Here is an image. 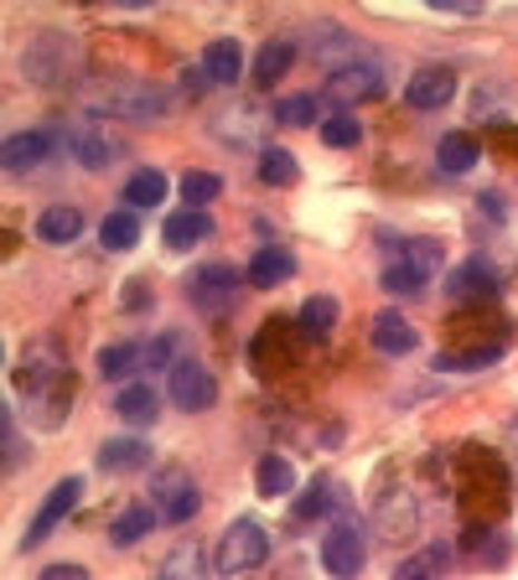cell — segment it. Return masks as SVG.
<instances>
[{"label":"cell","mask_w":518,"mask_h":580,"mask_svg":"<svg viewBox=\"0 0 518 580\" xmlns=\"http://www.w3.org/2000/svg\"><path fill=\"white\" fill-rule=\"evenodd\" d=\"M270 560V534L260 519H234L228 529L218 534V576H244V570L265 566Z\"/></svg>","instance_id":"obj_1"},{"label":"cell","mask_w":518,"mask_h":580,"mask_svg":"<svg viewBox=\"0 0 518 580\" xmlns=\"http://www.w3.org/2000/svg\"><path fill=\"white\" fill-rule=\"evenodd\" d=\"M322 566L332 580H358L369 566V539H363V523L353 513H338V523L326 529L322 539Z\"/></svg>","instance_id":"obj_2"},{"label":"cell","mask_w":518,"mask_h":580,"mask_svg":"<svg viewBox=\"0 0 518 580\" xmlns=\"http://www.w3.org/2000/svg\"><path fill=\"white\" fill-rule=\"evenodd\" d=\"M89 115H115V119H162L172 109L162 89H150V83H109V89L89 94L84 99Z\"/></svg>","instance_id":"obj_3"},{"label":"cell","mask_w":518,"mask_h":580,"mask_svg":"<svg viewBox=\"0 0 518 580\" xmlns=\"http://www.w3.org/2000/svg\"><path fill=\"white\" fill-rule=\"evenodd\" d=\"M150 503H162L156 513L166 523H187L203 508V492L187 476V466H156V476H150Z\"/></svg>","instance_id":"obj_4"},{"label":"cell","mask_w":518,"mask_h":580,"mask_svg":"<svg viewBox=\"0 0 518 580\" xmlns=\"http://www.w3.org/2000/svg\"><path fill=\"white\" fill-rule=\"evenodd\" d=\"M187 296H193V306L203 316L234 312V301H238V269L223 265V259H213V265H197L193 275H187Z\"/></svg>","instance_id":"obj_5"},{"label":"cell","mask_w":518,"mask_h":580,"mask_svg":"<svg viewBox=\"0 0 518 580\" xmlns=\"http://www.w3.org/2000/svg\"><path fill=\"white\" fill-rule=\"evenodd\" d=\"M78 47L68 42V37H58V31H42L37 42L21 52V78H31V83H42V89H52V83H62V73L74 68Z\"/></svg>","instance_id":"obj_6"},{"label":"cell","mask_w":518,"mask_h":580,"mask_svg":"<svg viewBox=\"0 0 518 580\" xmlns=\"http://www.w3.org/2000/svg\"><path fill=\"white\" fill-rule=\"evenodd\" d=\"M166 394H172V404H177V410H187V415H203V410H213V404H218V379H213V368L193 363V357H182L177 368L166 373Z\"/></svg>","instance_id":"obj_7"},{"label":"cell","mask_w":518,"mask_h":580,"mask_svg":"<svg viewBox=\"0 0 518 580\" xmlns=\"http://www.w3.org/2000/svg\"><path fill=\"white\" fill-rule=\"evenodd\" d=\"M62 146L58 130H16L6 135V146H0V166H6V177H27L37 171L42 161H52Z\"/></svg>","instance_id":"obj_8"},{"label":"cell","mask_w":518,"mask_h":580,"mask_svg":"<svg viewBox=\"0 0 518 580\" xmlns=\"http://www.w3.org/2000/svg\"><path fill=\"white\" fill-rule=\"evenodd\" d=\"M78 498H84V482H78V476H62L58 488H52V492L42 498V508H37V519L27 523V534H21V550H37V544H42V539L52 534V529H58V523L78 508Z\"/></svg>","instance_id":"obj_9"},{"label":"cell","mask_w":518,"mask_h":580,"mask_svg":"<svg viewBox=\"0 0 518 580\" xmlns=\"http://www.w3.org/2000/svg\"><path fill=\"white\" fill-rule=\"evenodd\" d=\"M326 94H332L338 105L379 99V94H384V68H379L373 58H358V62H348V68H338V73L326 78Z\"/></svg>","instance_id":"obj_10"},{"label":"cell","mask_w":518,"mask_h":580,"mask_svg":"<svg viewBox=\"0 0 518 580\" xmlns=\"http://www.w3.org/2000/svg\"><path fill=\"white\" fill-rule=\"evenodd\" d=\"M457 99V73L451 68H414L410 83H404V105L410 109H446Z\"/></svg>","instance_id":"obj_11"},{"label":"cell","mask_w":518,"mask_h":580,"mask_svg":"<svg viewBox=\"0 0 518 580\" xmlns=\"http://www.w3.org/2000/svg\"><path fill=\"white\" fill-rule=\"evenodd\" d=\"M265 130H270L265 105H228L218 119H213V135L228 140V146H254Z\"/></svg>","instance_id":"obj_12"},{"label":"cell","mask_w":518,"mask_h":580,"mask_svg":"<svg viewBox=\"0 0 518 580\" xmlns=\"http://www.w3.org/2000/svg\"><path fill=\"white\" fill-rule=\"evenodd\" d=\"M68 150H74L78 166L104 171V166L119 156V140H115L109 130H99V125H74V130H68Z\"/></svg>","instance_id":"obj_13"},{"label":"cell","mask_w":518,"mask_h":580,"mask_svg":"<svg viewBox=\"0 0 518 580\" xmlns=\"http://www.w3.org/2000/svg\"><path fill=\"white\" fill-rule=\"evenodd\" d=\"M291 275H296V254L285 249V244H265V249H254L244 281H250L254 291H275V285H285Z\"/></svg>","instance_id":"obj_14"},{"label":"cell","mask_w":518,"mask_h":580,"mask_svg":"<svg viewBox=\"0 0 518 580\" xmlns=\"http://www.w3.org/2000/svg\"><path fill=\"white\" fill-rule=\"evenodd\" d=\"M203 68L213 78V89H234L238 73H244V47L234 37H218V42L203 47Z\"/></svg>","instance_id":"obj_15"},{"label":"cell","mask_w":518,"mask_h":580,"mask_svg":"<svg viewBox=\"0 0 518 580\" xmlns=\"http://www.w3.org/2000/svg\"><path fill=\"white\" fill-rule=\"evenodd\" d=\"M446 291L457 301H488V296H498V269H492L488 259H467V265L446 281Z\"/></svg>","instance_id":"obj_16"},{"label":"cell","mask_w":518,"mask_h":580,"mask_svg":"<svg viewBox=\"0 0 518 580\" xmlns=\"http://www.w3.org/2000/svg\"><path fill=\"white\" fill-rule=\"evenodd\" d=\"M373 347L389 353V357H404V353L420 347V332H414L400 312H379V316H373Z\"/></svg>","instance_id":"obj_17"},{"label":"cell","mask_w":518,"mask_h":580,"mask_svg":"<svg viewBox=\"0 0 518 580\" xmlns=\"http://www.w3.org/2000/svg\"><path fill=\"white\" fill-rule=\"evenodd\" d=\"M207 234H213V218H207L203 208H182V213H172V218H166V228H162V238H166V249H172V254H182V249H193V244H203Z\"/></svg>","instance_id":"obj_18"},{"label":"cell","mask_w":518,"mask_h":580,"mask_svg":"<svg viewBox=\"0 0 518 580\" xmlns=\"http://www.w3.org/2000/svg\"><path fill=\"white\" fill-rule=\"evenodd\" d=\"M115 415L130 420V425H150V420L162 415V394H156L146 379H135V384H125L115 394Z\"/></svg>","instance_id":"obj_19"},{"label":"cell","mask_w":518,"mask_h":580,"mask_svg":"<svg viewBox=\"0 0 518 580\" xmlns=\"http://www.w3.org/2000/svg\"><path fill=\"white\" fill-rule=\"evenodd\" d=\"M99 466L104 472H140V466H150V446L140 435H109L99 446Z\"/></svg>","instance_id":"obj_20"},{"label":"cell","mask_w":518,"mask_h":580,"mask_svg":"<svg viewBox=\"0 0 518 580\" xmlns=\"http://www.w3.org/2000/svg\"><path fill=\"white\" fill-rule=\"evenodd\" d=\"M291 62H296V42H291V37L265 42L260 47V58H254V83H260V89H275V83L291 73Z\"/></svg>","instance_id":"obj_21"},{"label":"cell","mask_w":518,"mask_h":580,"mask_svg":"<svg viewBox=\"0 0 518 580\" xmlns=\"http://www.w3.org/2000/svg\"><path fill=\"white\" fill-rule=\"evenodd\" d=\"M156 523H162V513H156L150 503H130L115 523H109V544H119V550H130V544H140V539H146L150 529H156Z\"/></svg>","instance_id":"obj_22"},{"label":"cell","mask_w":518,"mask_h":580,"mask_svg":"<svg viewBox=\"0 0 518 580\" xmlns=\"http://www.w3.org/2000/svg\"><path fill=\"white\" fill-rule=\"evenodd\" d=\"M436 166H441L446 177H467V171H477V140L467 130L441 135V146H436Z\"/></svg>","instance_id":"obj_23"},{"label":"cell","mask_w":518,"mask_h":580,"mask_svg":"<svg viewBox=\"0 0 518 580\" xmlns=\"http://www.w3.org/2000/svg\"><path fill=\"white\" fill-rule=\"evenodd\" d=\"M146 368V343H115L99 353V379H135Z\"/></svg>","instance_id":"obj_24"},{"label":"cell","mask_w":518,"mask_h":580,"mask_svg":"<svg viewBox=\"0 0 518 580\" xmlns=\"http://www.w3.org/2000/svg\"><path fill=\"white\" fill-rule=\"evenodd\" d=\"M400 265L414 269V275L430 285L446 269V249L436 244V238H410V244H404V254H400Z\"/></svg>","instance_id":"obj_25"},{"label":"cell","mask_w":518,"mask_h":580,"mask_svg":"<svg viewBox=\"0 0 518 580\" xmlns=\"http://www.w3.org/2000/svg\"><path fill=\"white\" fill-rule=\"evenodd\" d=\"M99 244H104V249H135V244H140V213H135V208L104 213Z\"/></svg>","instance_id":"obj_26"},{"label":"cell","mask_w":518,"mask_h":580,"mask_svg":"<svg viewBox=\"0 0 518 580\" xmlns=\"http://www.w3.org/2000/svg\"><path fill=\"white\" fill-rule=\"evenodd\" d=\"M78 234H84V213L78 208H47L37 218V238L42 244H74Z\"/></svg>","instance_id":"obj_27"},{"label":"cell","mask_w":518,"mask_h":580,"mask_svg":"<svg viewBox=\"0 0 518 580\" xmlns=\"http://www.w3.org/2000/svg\"><path fill=\"white\" fill-rule=\"evenodd\" d=\"M275 119H281V125H291V130H311V125L322 130V125H326L322 99H316V94H296V99H281V105H275Z\"/></svg>","instance_id":"obj_28"},{"label":"cell","mask_w":518,"mask_h":580,"mask_svg":"<svg viewBox=\"0 0 518 580\" xmlns=\"http://www.w3.org/2000/svg\"><path fill=\"white\" fill-rule=\"evenodd\" d=\"M446 566H451V550L436 544V550H420V554H410V560H400L389 580H441Z\"/></svg>","instance_id":"obj_29"},{"label":"cell","mask_w":518,"mask_h":580,"mask_svg":"<svg viewBox=\"0 0 518 580\" xmlns=\"http://www.w3.org/2000/svg\"><path fill=\"white\" fill-rule=\"evenodd\" d=\"M254 488L265 492V498H281V492L296 488V466L285 462V456H260V466H254Z\"/></svg>","instance_id":"obj_30"},{"label":"cell","mask_w":518,"mask_h":580,"mask_svg":"<svg viewBox=\"0 0 518 580\" xmlns=\"http://www.w3.org/2000/svg\"><path fill=\"white\" fill-rule=\"evenodd\" d=\"M301 177V166H296V156L285 146H265L260 150V181L265 187H291V181Z\"/></svg>","instance_id":"obj_31"},{"label":"cell","mask_w":518,"mask_h":580,"mask_svg":"<svg viewBox=\"0 0 518 580\" xmlns=\"http://www.w3.org/2000/svg\"><path fill=\"white\" fill-rule=\"evenodd\" d=\"M414 503H410V492H400V498H384L379 503V534H389V539H404L414 529Z\"/></svg>","instance_id":"obj_32"},{"label":"cell","mask_w":518,"mask_h":580,"mask_svg":"<svg viewBox=\"0 0 518 580\" xmlns=\"http://www.w3.org/2000/svg\"><path fill=\"white\" fill-rule=\"evenodd\" d=\"M338 498H342V488L332 482V476H316L306 492H301V503H296V519H326L332 508H338Z\"/></svg>","instance_id":"obj_33"},{"label":"cell","mask_w":518,"mask_h":580,"mask_svg":"<svg viewBox=\"0 0 518 580\" xmlns=\"http://www.w3.org/2000/svg\"><path fill=\"white\" fill-rule=\"evenodd\" d=\"M162 197H166V177L150 171V166L125 181V203H130V208H162Z\"/></svg>","instance_id":"obj_34"},{"label":"cell","mask_w":518,"mask_h":580,"mask_svg":"<svg viewBox=\"0 0 518 580\" xmlns=\"http://www.w3.org/2000/svg\"><path fill=\"white\" fill-rule=\"evenodd\" d=\"M332 327H338V301L311 296L306 306H301V332H306V337H326Z\"/></svg>","instance_id":"obj_35"},{"label":"cell","mask_w":518,"mask_h":580,"mask_svg":"<svg viewBox=\"0 0 518 580\" xmlns=\"http://www.w3.org/2000/svg\"><path fill=\"white\" fill-rule=\"evenodd\" d=\"M182 363V332H162L146 343V373H172Z\"/></svg>","instance_id":"obj_36"},{"label":"cell","mask_w":518,"mask_h":580,"mask_svg":"<svg viewBox=\"0 0 518 580\" xmlns=\"http://www.w3.org/2000/svg\"><path fill=\"white\" fill-rule=\"evenodd\" d=\"M156 580H203V550L197 544H177V550L166 554V566Z\"/></svg>","instance_id":"obj_37"},{"label":"cell","mask_w":518,"mask_h":580,"mask_svg":"<svg viewBox=\"0 0 518 580\" xmlns=\"http://www.w3.org/2000/svg\"><path fill=\"white\" fill-rule=\"evenodd\" d=\"M218 193H223V177H213V171H187L182 177V208H207Z\"/></svg>","instance_id":"obj_38"},{"label":"cell","mask_w":518,"mask_h":580,"mask_svg":"<svg viewBox=\"0 0 518 580\" xmlns=\"http://www.w3.org/2000/svg\"><path fill=\"white\" fill-rule=\"evenodd\" d=\"M322 140H326V146H332V150H348V146H358V140H363V125H358V115L338 109V115H326Z\"/></svg>","instance_id":"obj_39"},{"label":"cell","mask_w":518,"mask_h":580,"mask_svg":"<svg viewBox=\"0 0 518 580\" xmlns=\"http://www.w3.org/2000/svg\"><path fill=\"white\" fill-rule=\"evenodd\" d=\"M0 441H6V476H16L21 466H27V446H21V435H16V415H11V404L0 410Z\"/></svg>","instance_id":"obj_40"},{"label":"cell","mask_w":518,"mask_h":580,"mask_svg":"<svg viewBox=\"0 0 518 580\" xmlns=\"http://www.w3.org/2000/svg\"><path fill=\"white\" fill-rule=\"evenodd\" d=\"M384 291H389V296H420V291H426V281H420L414 269H404L400 259H394V265L384 269Z\"/></svg>","instance_id":"obj_41"},{"label":"cell","mask_w":518,"mask_h":580,"mask_svg":"<svg viewBox=\"0 0 518 580\" xmlns=\"http://www.w3.org/2000/svg\"><path fill=\"white\" fill-rule=\"evenodd\" d=\"M498 353H504V347H482V353H446V357H436V368H488V363H498Z\"/></svg>","instance_id":"obj_42"},{"label":"cell","mask_w":518,"mask_h":580,"mask_svg":"<svg viewBox=\"0 0 518 580\" xmlns=\"http://www.w3.org/2000/svg\"><path fill=\"white\" fill-rule=\"evenodd\" d=\"M514 94H508V83H482V94L472 99V115H492V109H504Z\"/></svg>","instance_id":"obj_43"},{"label":"cell","mask_w":518,"mask_h":580,"mask_svg":"<svg viewBox=\"0 0 518 580\" xmlns=\"http://www.w3.org/2000/svg\"><path fill=\"white\" fill-rule=\"evenodd\" d=\"M203 83H213L203 62H197V68H182V89H187V94H203Z\"/></svg>","instance_id":"obj_44"},{"label":"cell","mask_w":518,"mask_h":580,"mask_svg":"<svg viewBox=\"0 0 518 580\" xmlns=\"http://www.w3.org/2000/svg\"><path fill=\"white\" fill-rule=\"evenodd\" d=\"M42 580H89V570L84 566H47Z\"/></svg>","instance_id":"obj_45"}]
</instances>
